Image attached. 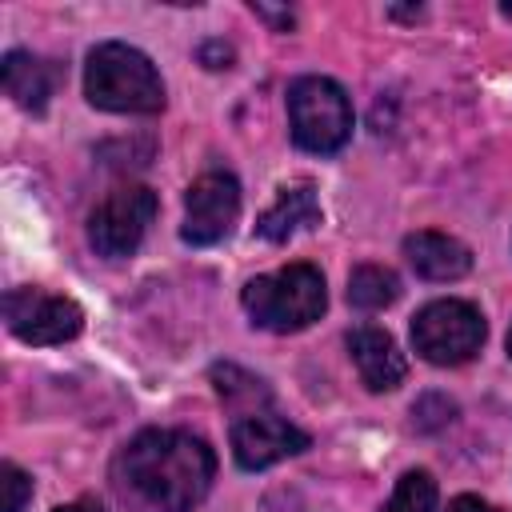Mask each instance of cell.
I'll list each match as a JSON object with an SVG mask.
<instances>
[{
  "label": "cell",
  "instance_id": "6da1fadb",
  "mask_svg": "<svg viewBox=\"0 0 512 512\" xmlns=\"http://www.w3.org/2000/svg\"><path fill=\"white\" fill-rule=\"evenodd\" d=\"M216 476L212 448L180 428H148L116 456V492L128 512H192Z\"/></svg>",
  "mask_w": 512,
  "mask_h": 512
},
{
  "label": "cell",
  "instance_id": "7a4b0ae2",
  "mask_svg": "<svg viewBox=\"0 0 512 512\" xmlns=\"http://www.w3.org/2000/svg\"><path fill=\"white\" fill-rule=\"evenodd\" d=\"M84 92L104 112H160L164 108V80L156 64L120 40L96 44L84 64Z\"/></svg>",
  "mask_w": 512,
  "mask_h": 512
},
{
  "label": "cell",
  "instance_id": "3957f363",
  "mask_svg": "<svg viewBox=\"0 0 512 512\" xmlns=\"http://www.w3.org/2000/svg\"><path fill=\"white\" fill-rule=\"evenodd\" d=\"M248 316L256 328L268 332H300L312 320H320L328 292H324V276L312 264H288L272 276H256L244 284L240 292Z\"/></svg>",
  "mask_w": 512,
  "mask_h": 512
},
{
  "label": "cell",
  "instance_id": "277c9868",
  "mask_svg": "<svg viewBox=\"0 0 512 512\" xmlns=\"http://www.w3.org/2000/svg\"><path fill=\"white\" fill-rule=\"evenodd\" d=\"M288 124H292V140L304 152H316V156L340 152L352 136L348 92L328 76L292 80V88H288Z\"/></svg>",
  "mask_w": 512,
  "mask_h": 512
},
{
  "label": "cell",
  "instance_id": "5b68a950",
  "mask_svg": "<svg viewBox=\"0 0 512 512\" xmlns=\"http://www.w3.org/2000/svg\"><path fill=\"white\" fill-rule=\"evenodd\" d=\"M412 344L428 364H464L484 344V316L468 300H432L412 320Z\"/></svg>",
  "mask_w": 512,
  "mask_h": 512
},
{
  "label": "cell",
  "instance_id": "8992f818",
  "mask_svg": "<svg viewBox=\"0 0 512 512\" xmlns=\"http://www.w3.org/2000/svg\"><path fill=\"white\" fill-rule=\"evenodd\" d=\"M156 192L144 188V184H124L116 192H108L100 200V208L88 216V240L100 256L108 260H124L140 248L148 224L156 220Z\"/></svg>",
  "mask_w": 512,
  "mask_h": 512
},
{
  "label": "cell",
  "instance_id": "52a82bcc",
  "mask_svg": "<svg viewBox=\"0 0 512 512\" xmlns=\"http://www.w3.org/2000/svg\"><path fill=\"white\" fill-rule=\"evenodd\" d=\"M4 320L8 332L24 344H64L84 328L80 304L44 288H12L4 296Z\"/></svg>",
  "mask_w": 512,
  "mask_h": 512
},
{
  "label": "cell",
  "instance_id": "ba28073f",
  "mask_svg": "<svg viewBox=\"0 0 512 512\" xmlns=\"http://www.w3.org/2000/svg\"><path fill=\"white\" fill-rule=\"evenodd\" d=\"M240 216V184L228 172H204L200 180H192L188 196H184V228L180 236L196 248L220 244L232 224Z\"/></svg>",
  "mask_w": 512,
  "mask_h": 512
},
{
  "label": "cell",
  "instance_id": "9c48e42d",
  "mask_svg": "<svg viewBox=\"0 0 512 512\" xmlns=\"http://www.w3.org/2000/svg\"><path fill=\"white\" fill-rule=\"evenodd\" d=\"M308 448V432H300L296 424H288L276 412H240L232 420V456L240 468L256 472L268 468L284 456H296Z\"/></svg>",
  "mask_w": 512,
  "mask_h": 512
},
{
  "label": "cell",
  "instance_id": "30bf717a",
  "mask_svg": "<svg viewBox=\"0 0 512 512\" xmlns=\"http://www.w3.org/2000/svg\"><path fill=\"white\" fill-rule=\"evenodd\" d=\"M348 352H352V360H356V368H360V376H364V384H368L372 392H392V388L404 380V372H408L404 352H400L396 340H392L384 328H376V324L352 328V332H348Z\"/></svg>",
  "mask_w": 512,
  "mask_h": 512
},
{
  "label": "cell",
  "instance_id": "8fae6325",
  "mask_svg": "<svg viewBox=\"0 0 512 512\" xmlns=\"http://www.w3.org/2000/svg\"><path fill=\"white\" fill-rule=\"evenodd\" d=\"M404 256L416 268V276H424V280H460L472 268L468 244H460L456 236H444V232H412L404 240Z\"/></svg>",
  "mask_w": 512,
  "mask_h": 512
},
{
  "label": "cell",
  "instance_id": "7c38bea8",
  "mask_svg": "<svg viewBox=\"0 0 512 512\" xmlns=\"http://www.w3.org/2000/svg\"><path fill=\"white\" fill-rule=\"evenodd\" d=\"M320 224V200L312 192V184H292L280 188V196L264 208V216L256 220V232L272 244H284L288 236H296L300 228Z\"/></svg>",
  "mask_w": 512,
  "mask_h": 512
},
{
  "label": "cell",
  "instance_id": "4fadbf2b",
  "mask_svg": "<svg viewBox=\"0 0 512 512\" xmlns=\"http://www.w3.org/2000/svg\"><path fill=\"white\" fill-rule=\"evenodd\" d=\"M0 76H4V88L8 96L20 104V108H32L40 112L56 88V68L32 52H8L4 64H0Z\"/></svg>",
  "mask_w": 512,
  "mask_h": 512
},
{
  "label": "cell",
  "instance_id": "5bb4252c",
  "mask_svg": "<svg viewBox=\"0 0 512 512\" xmlns=\"http://www.w3.org/2000/svg\"><path fill=\"white\" fill-rule=\"evenodd\" d=\"M400 296V276L384 264H360L352 268L348 276V300L364 312H376V308H388L392 300Z\"/></svg>",
  "mask_w": 512,
  "mask_h": 512
},
{
  "label": "cell",
  "instance_id": "9a60e30c",
  "mask_svg": "<svg viewBox=\"0 0 512 512\" xmlns=\"http://www.w3.org/2000/svg\"><path fill=\"white\" fill-rule=\"evenodd\" d=\"M384 512H436V480L424 468H412L396 480L392 500L384 504Z\"/></svg>",
  "mask_w": 512,
  "mask_h": 512
},
{
  "label": "cell",
  "instance_id": "2e32d148",
  "mask_svg": "<svg viewBox=\"0 0 512 512\" xmlns=\"http://www.w3.org/2000/svg\"><path fill=\"white\" fill-rule=\"evenodd\" d=\"M212 376H216V392H220L228 404H236L240 396H248L252 404H256V400H268V388H264V380H256V376H248V372H240V368H232V364L216 368Z\"/></svg>",
  "mask_w": 512,
  "mask_h": 512
},
{
  "label": "cell",
  "instance_id": "e0dca14e",
  "mask_svg": "<svg viewBox=\"0 0 512 512\" xmlns=\"http://www.w3.org/2000/svg\"><path fill=\"white\" fill-rule=\"evenodd\" d=\"M0 488H4V512H24L32 500V476L16 464H0Z\"/></svg>",
  "mask_w": 512,
  "mask_h": 512
},
{
  "label": "cell",
  "instance_id": "ac0fdd59",
  "mask_svg": "<svg viewBox=\"0 0 512 512\" xmlns=\"http://www.w3.org/2000/svg\"><path fill=\"white\" fill-rule=\"evenodd\" d=\"M448 512H496L488 500H480V496H456V500H448Z\"/></svg>",
  "mask_w": 512,
  "mask_h": 512
},
{
  "label": "cell",
  "instance_id": "d6986e66",
  "mask_svg": "<svg viewBox=\"0 0 512 512\" xmlns=\"http://www.w3.org/2000/svg\"><path fill=\"white\" fill-rule=\"evenodd\" d=\"M52 512H104V508H100L96 500H88V496H84V500H72V504H60V508H52Z\"/></svg>",
  "mask_w": 512,
  "mask_h": 512
},
{
  "label": "cell",
  "instance_id": "ffe728a7",
  "mask_svg": "<svg viewBox=\"0 0 512 512\" xmlns=\"http://www.w3.org/2000/svg\"><path fill=\"white\" fill-rule=\"evenodd\" d=\"M508 356H512V328H508Z\"/></svg>",
  "mask_w": 512,
  "mask_h": 512
}]
</instances>
